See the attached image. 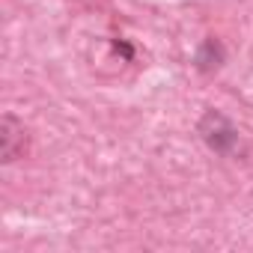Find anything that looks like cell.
Here are the masks:
<instances>
[{"instance_id": "3957f363", "label": "cell", "mask_w": 253, "mask_h": 253, "mask_svg": "<svg viewBox=\"0 0 253 253\" xmlns=\"http://www.w3.org/2000/svg\"><path fill=\"white\" fill-rule=\"evenodd\" d=\"M220 60H223V48H220L214 39H209V42L200 48V57H197L200 69H214V66H220Z\"/></svg>"}, {"instance_id": "6da1fadb", "label": "cell", "mask_w": 253, "mask_h": 253, "mask_svg": "<svg viewBox=\"0 0 253 253\" xmlns=\"http://www.w3.org/2000/svg\"><path fill=\"white\" fill-rule=\"evenodd\" d=\"M200 134H203V140H206L214 152H229V149L235 146V140H238V131L229 125V119L220 116V113H214V110H209V113L203 116Z\"/></svg>"}, {"instance_id": "7a4b0ae2", "label": "cell", "mask_w": 253, "mask_h": 253, "mask_svg": "<svg viewBox=\"0 0 253 253\" xmlns=\"http://www.w3.org/2000/svg\"><path fill=\"white\" fill-rule=\"evenodd\" d=\"M27 149V134H24V125L15 119V116H3L0 119V161L3 164H12L24 155Z\"/></svg>"}]
</instances>
